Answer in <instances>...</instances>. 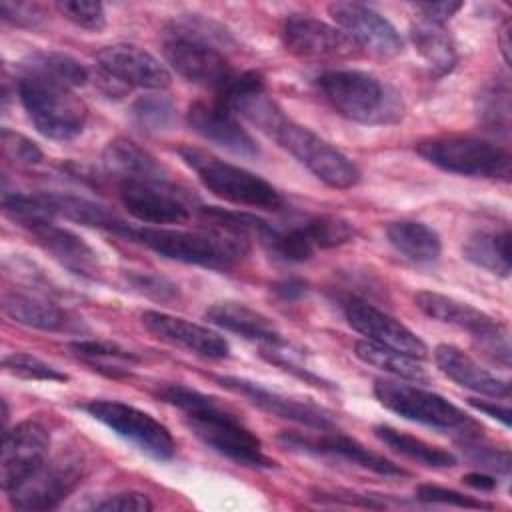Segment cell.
Segmentation results:
<instances>
[{
    "label": "cell",
    "instance_id": "cell-19",
    "mask_svg": "<svg viewBox=\"0 0 512 512\" xmlns=\"http://www.w3.org/2000/svg\"><path fill=\"white\" fill-rule=\"evenodd\" d=\"M20 226H24L36 238V242L70 272L84 278L100 276V260L96 250L72 230L54 224L46 216H32L20 222Z\"/></svg>",
    "mask_w": 512,
    "mask_h": 512
},
{
    "label": "cell",
    "instance_id": "cell-43",
    "mask_svg": "<svg viewBox=\"0 0 512 512\" xmlns=\"http://www.w3.org/2000/svg\"><path fill=\"white\" fill-rule=\"evenodd\" d=\"M472 338H474L476 350L484 358H488L490 362L500 364L504 368L510 366V342H508V336H506V330L502 324H498L482 334H476Z\"/></svg>",
    "mask_w": 512,
    "mask_h": 512
},
{
    "label": "cell",
    "instance_id": "cell-16",
    "mask_svg": "<svg viewBox=\"0 0 512 512\" xmlns=\"http://www.w3.org/2000/svg\"><path fill=\"white\" fill-rule=\"evenodd\" d=\"M214 380L218 384H222L226 390L246 398L250 404H254L256 408H260L272 416H278V418H284V420H290V422L314 428V430H332L334 428L332 414L310 400L286 396L276 390H268L258 382L238 378V376H214Z\"/></svg>",
    "mask_w": 512,
    "mask_h": 512
},
{
    "label": "cell",
    "instance_id": "cell-22",
    "mask_svg": "<svg viewBox=\"0 0 512 512\" xmlns=\"http://www.w3.org/2000/svg\"><path fill=\"white\" fill-rule=\"evenodd\" d=\"M142 324L160 340L182 346L202 358L220 360L226 358L230 352L228 342L218 332L166 312L146 310L142 314Z\"/></svg>",
    "mask_w": 512,
    "mask_h": 512
},
{
    "label": "cell",
    "instance_id": "cell-30",
    "mask_svg": "<svg viewBox=\"0 0 512 512\" xmlns=\"http://www.w3.org/2000/svg\"><path fill=\"white\" fill-rule=\"evenodd\" d=\"M20 72L26 78H36L52 84H60L66 88H78L84 86L90 78L88 68L72 58L70 54L56 52V50H36L30 52L20 62Z\"/></svg>",
    "mask_w": 512,
    "mask_h": 512
},
{
    "label": "cell",
    "instance_id": "cell-46",
    "mask_svg": "<svg viewBox=\"0 0 512 512\" xmlns=\"http://www.w3.org/2000/svg\"><path fill=\"white\" fill-rule=\"evenodd\" d=\"M92 510L98 512H148L152 510V502L142 492H116L110 496H104L102 500L92 504Z\"/></svg>",
    "mask_w": 512,
    "mask_h": 512
},
{
    "label": "cell",
    "instance_id": "cell-12",
    "mask_svg": "<svg viewBox=\"0 0 512 512\" xmlns=\"http://www.w3.org/2000/svg\"><path fill=\"white\" fill-rule=\"evenodd\" d=\"M118 196L128 214L146 224H182L192 216L188 196L170 180H120Z\"/></svg>",
    "mask_w": 512,
    "mask_h": 512
},
{
    "label": "cell",
    "instance_id": "cell-35",
    "mask_svg": "<svg viewBox=\"0 0 512 512\" xmlns=\"http://www.w3.org/2000/svg\"><path fill=\"white\" fill-rule=\"evenodd\" d=\"M478 122L492 132L508 134L510 130V84L506 76L488 80L476 94Z\"/></svg>",
    "mask_w": 512,
    "mask_h": 512
},
{
    "label": "cell",
    "instance_id": "cell-27",
    "mask_svg": "<svg viewBox=\"0 0 512 512\" xmlns=\"http://www.w3.org/2000/svg\"><path fill=\"white\" fill-rule=\"evenodd\" d=\"M104 168L120 180H170L168 170L142 146L128 138H116L102 152Z\"/></svg>",
    "mask_w": 512,
    "mask_h": 512
},
{
    "label": "cell",
    "instance_id": "cell-44",
    "mask_svg": "<svg viewBox=\"0 0 512 512\" xmlns=\"http://www.w3.org/2000/svg\"><path fill=\"white\" fill-rule=\"evenodd\" d=\"M2 150L6 158L18 164H38L42 160V150L30 138L10 128H2Z\"/></svg>",
    "mask_w": 512,
    "mask_h": 512
},
{
    "label": "cell",
    "instance_id": "cell-23",
    "mask_svg": "<svg viewBox=\"0 0 512 512\" xmlns=\"http://www.w3.org/2000/svg\"><path fill=\"white\" fill-rule=\"evenodd\" d=\"M434 360L438 370L448 376L452 382L460 384L466 390H472L490 398H508L510 382L494 376L486 368H482L474 358L462 352L456 346L440 344L434 350Z\"/></svg>",
    "mask_w": 512,
    "mask_h": 512
},
{
    "label": "cell",
    "instance_id": "cell-52",
    "mask_svg": "<svg viewBox=\"0 0 512 512\" xmlns=\"http://www.w3.org/2000/svg\"><path fill=\"white\" fill-rule=\"evenodd\" d=\"M462 482L468 484V486H472V488H476V490H482V492H490V490H494V488L498 486V482H496L494 476H488V474H482V472L466 474V476L462 478Z\"/></svg>",
    "mask_w": 512,
    "mask_h": 512
},
{
    "label": "cell",
    "instance_id": "cell-36",
    "mask_svg": "<svg viewBox=\"0 0 512 512\" xmlns=\"http://www.w3.org/2000/svg\"><path fill=\"white\" fill-rule=\"evenodd\" d=\"M128 118L138 130L146 134H160L174 126L176 108L172 100L162 94H146L132 102Z\"/></svg>",
    "mask_w": 512,
    "mask_h": 512
},
{
    "label": "cell",
    "instance_id": "cell-26",
    "mask_svg": "<svg viewBox=\"0 0 512 512\" xmlns=\"http://www.w3.org/2000/svg\"><path fill=\"white\" fill-rule=\"evenodd\" d=\"M36 202L40 204V210L52 218H66L84 226H92V228H102L114 234H120V230L124 228L126 222H122L114 212L106 210V206L80 198V196H72V194H58V192H46V194H34Z\"/></svg>",
    "mask_w": 512,
    "mask_h": 512
},
{
    "label": "cell",
    "instance_id": "cell-28",
    "mask_svg": "<svg viewBox=\"0 0 512 512\" xmlns=\"http://www.w3.org/2000/svg\"><path fill=\"white\" fill-rule=\"evenodd\" d=\"M410 40L434 76H444L454 70L458 52L444 24L420 16L410 28Z\"/></svg>",
    "mask_w": 512,
    "mask_h": 512
},
{
    "label": "cell",
    "instance_id": "cell-9",
    "mask_svg": "<svg viewBox=\"0 0 512 512\" xmlns=\"http://www.w3.org/2000/svg\"><path fill=\"white\" fill-rule=\"evenodd\" d=\"M374 396L390 412L440 430H464V436H472L476 422L454 406L444 396L424 390L420 386L378 378L374 382Z\"/></svg>",
    "mask_w": 512,
    "mask_h": 512
},
{
    "label": "cell",
    "instance_id": "cell-15",
    "mask_svg": "<svg viewBox=\"0 0 512 512\" xmlns=\"http://www.w3.org/2000/svg\"><path fill=\"white\" fill-rule=\"evenodd\" d=\"M328 14L336 26L354 42L376 56L392 58L404 48L398 30L374 8L360 2H332Z\"/></svg>",
    "mask_w": 512,
    "mask_h": 512
},
{
    "label": "cell",
    "instance_id": "cell-53",
    "mask_svg": "<svg viewBox=\"0 0 512 512\" xmlns=\"http://www.w3.org/2000/svg\"><path fill=\"white\" fill-rule=\"evenodd\" d=\"M500 50L506 64H510V20H504L500 28Z\"/></svg>",
    "mask_w": 512,
    "mask_h": 512
},
{
    "label": "cell",
    "instance_id": "cell-8",
    "mask_svg": "<svg viewBox=\"0 0 512 512\" xmlns=\"http://www.w3.org/2000/svg\"><path fill=\"white\" fill-rule=\"evenodd\" d=\"M416 152L440 170L474 178H510V152L474 136H438L416 144Z\"/></svg>",
    "mask_w": 512,
    "mask_h": 512
},
{
    "label": "cell",
    "instance_id": "cell-47",
    "mask_svg": "<svg viewBox=\"0 0 512 512\" xmlns=\"http://www.w3.org/2000/svg\"><path fill=\"white\" fill-rule=\"evenodd\" d=\"M0 14L6 22H10L18 28H36L44 20L42 8L38 4H32V2L2 0L0 2Z\"/></svg>",
    "mask_w": 512,
    "mask_h": 512
},
{
    "label": "cell",
    "instance_id": "cell-7",
    "mask_svg": "<svg viewBox=\"0 0 512 512\" xmlns=\"http://www.w3.org/2000/svg\"><path fill=\"white\" fill-rule=\"evenodd\" d=\"M18 98L36 130L52 140H72L86 124L88 108L72 88L26 78L18 80Z\"/></svg>",
    "mask_w": 512,
    "mask_h": 512
},
{
    "label": "cell",
    "instance_id": "cell-34",
    "mask_svg": "<svg viewBox=\"0 0 512 512\" xmlns=\"http://www.w3.org/2000/svg\"><path fill=\"white\" fill-rule=\"evenodd\" d=\"M374 434L376 438L386 444L388 448H392L394 452L410 458V460H416L424 466H432V468H450V466H456V456L444 448H438L434 444H428L424 442L422 438H416V436H410L406 432H400L392 426H376L374 428Z\"/></svg>",
    "mask_w": 512,
    "mask_h": 512
},
{
    "label": "cell",
    "instance_id": "cell-2",
    "mask_svg": "<svg viewBox=\"0 0 512 512\" xmlns=\"http://www.w3.org/2000/svg\"><path fill=\"white\" fill-rule=\"evenodd\" d=\"M154 394L166 404L176 406L190 430L220 456L250 468L274 466V460L264 454L258 436L218 398L172 382L158 384Z\"/></svg>",
    "mask_w": 512,
    "mask_h": 512
},
{
    "label": "cell",
    "instance_id": "cell-11",
    "mask_svg": "<svg viewBox=\"0 0 512 512\" xmlns=\"http://www.w3.org/2000/svg\"><path fill=\"white\" fill-rule=\"evenodd\" d=\"M84 478V460L78 454H60L46 460L28 480L6 492L12 508L44 512L54 510Z\"/></svg>",
    "mask_w": 512,
    "mask_h": 512
},
{
    "label": "cell",
    "instance_id": "cell-37",
    "mask_svg": "<svg viewBox=\"0 0 512 512\" xmlns=\"http://www.w3.org/2000/svg\"><path fill=\"white\" fill-rule=\"evenodd\" d=\"M70 348L78 358L86 360L88 364L96 366L98 370H104L108 376L130 374L118 362L138 360L134 352L124 350V348H120L116 344H110V342H100V340H78V342H72Z\"/></svg>",
    "mask_w": 512,
    "mask_h": 512
},
{
    "label": "cell",
    "instance_id": "cell-29",
    "mask_svg": "<svg viewBox=\"0 0 512 512\" xmlns=\"http://www.w3.org/2000/svg\"><path fill=\"white\" fill-rule=\"evenodd\" d=\"M0 306L4 316L28 328L56 332V330H64L68 322L66 312L58 308L54 302L36 294L20 292V290H6L2 294Z\"/></svg>",
    "mask_w": 512,
    "mask_h": 512
},
{
    "label": "cell",
    "instance_id": "cell-25",
    "mask_svg": "<svg viewBox=\"0 0 512 512\" xmlns=\"http://www.w3.org/2000/svg\"><path fill=\"white\" fill-rule=\"evenodd\" d=\"M414 304L428 318L450 324V326H456V328H462V330L470 332L472 336L482 334V332L500 324L492 316H488L486 312L470 306L468 302H462V300H456L452 296L432 292V290L416 292L414 294Z\"/></svg>",
    "mask_w": 512,
    "mask_h": 512
},
{
    "label": "cell",
    "instance_id": "cell-42",
    "mask_svg": "<svg viewBox=\"0 0 512 512\" xmlns=\"http://www.w3.org/2000/svg\"><path fill=\"white\" fill-rule=\"evenodd\" d=\"M416 498L422 502H432V504H448L456 508H472V510H490L492 504L484 502L480 498L462 494L452 488L436 486V484H420L416 488Z\"/></svg>",
    "mask_w": 512,
    "mask_h": 512
},
{
    "label": "cell",
    "instance_id": "cell-13",
    "mask_svg": "<svg viewBox=\"0 0 512 512\" xmlns=\"http://www.w3.org/2000/svg\"><path fill=\"white\" fill-rule=\"evenodd\" d=\"M320 434H302V432H282L278 436V440L294 450V452H304V454H312V456H324V458H334V460H342L354 466H360L364 470L376 472L380 476H406L408 472L394 464L392 460L384 458L382 454L366 448L364 444H360L358 440L338 434V432H326V430H318Z\"/></svg>",
    "mask_w": 512,
    "mask_h": 512
},
{
    "label": "cell",
    "instance_id": "cell-39",
    "mask_svg": "<svg viewBox=\"0 0 512 512\" xmlns=\"http://www.w3.org/2000/svg\"><path fill=\"white\" fill-rule=\"evenodd\" d=\"M2 366L18 376V378H26V380H48V382H66L68 374L60 372L58 368L46 364L44 360L32 356V354H24V352H14L8 354L2 360Z\"/></svg>",
    "mask_w": 512,
    "mask_h": 512
},
{
    "label": "cell",
    "instance_id": "cell-6",
    "mask_svg": "<svg viewBox=\"0 0 512 512\" xmlns=\"http://www.w3.org/2000/svg\"><path fill=\"white\" fill-rule=\"evenodd\" d=\"M178 154L210 192L232 204L262 210H280L284 206L280 192L246 168L220 160L194 146H180Z\"/></svg>",
    "mask_w": 512,
    "mask_h": 512
},
{
    "label": "cell",
    "instance_id": "cell-3",
    "mask_svg": "<svg viewBox=\"0 0 512 512\" xmlns=\"http://www.w3.org/2000/svg\"><path fill=\"white\" fill-rule=\"evenodd\" d=\"M228 42L230 36L222 26L192 14L166 26L164 56L184 80L220 94L236 76V70L220 50Z\"/></svg>",
    "mask_w": 512,
    "mask_h": 512
},
{
    "label": "cell",
    "instance_id": "cell-24",
    "mask_svg": "<svg viewBox=\"0 0 512 512\" xmlns=\"http://www.w3.org/2000/svg\"><path fill=\"white\" fill-rule=\"evenodd\" d=\"M206 320L212 322L218 328H224L232 334H238L246 340L252 342H260L262 348L266 346H276L282 344L284 338L280 334V330L276 328V324L252 310L246 304L240 302H216L206 310Z\"/></svg>",
    "mask_w": 512,
    "mask_h": 512
},
{
    "label": "cell",
    "instance_id": "cell-1",
    "mask_svg": "<svg viewBox=\"0 0 512 512\" xmlns=\"http://www.w3.org/2000/svg\"><path fill=\"white\" fill-rule=\"evenodd\" d=\"M232 110L274 138L324 184L340 190L358 184L360 170L356 164L328 140L288 118L284 110L264 92V88L238 96L232 102Z\"/></svg>",
    "mask_w": 512,
    "mask_h": 512
},
{
    "label": "cell",
    "instance_id": "cell-33",
    "mask_svg": "<svg viewBox=\"0 0 512 512\" xmlns=\"http://www.w3.org/2000/svg\"><path fill=\"white\" fill-rule=\"evenodd\" d=\"M354 354L368 366H374L378 370H384L386 374H392L396 378H404L410 382H428V374L420 366L418 358L404 354L396 348L376 344L372 340H358L354 344Z\"/></svg>",
    "mask_w": 512,
    "mask_h": 512
},
{
    "label": "cell",
    "instance_id": "cell-4",
    "mask_svg": "<svg viewBox=\"0 0 512 512\" xmlns=\"http://www.w3.org/2000/svg\"><path fill=\"white\" fill-rule=\"evenodd\" d=\"M120 236L176 262L196 264L214 270H228L238 264L250 250L246 238L224 230H178L124 224Z\"/></svg>",
    "mask_w": 512,
    "mask_h": 512
},
{
    "label": "cell",
    "instance_id": "cell-51",
    "mask_svg": "<svg viewBox=\"0 0 512 512\" xmlns=\"http://www.w3.org/2000/svg\"><path fill=\"white\" fill-rule=\"evenodd\" d=\"M306 292V284L298 278H288V280H282L274 286V294L280 296L282 300H298L302 294Z\"/></svg>",
    "mask_w": 512,
    "mask_h": 512
},
{
    "label": "cell",
    "instance_id": "cell-49",
    "mask_svg": "<svg viewBox=\"0 0 512 512\" xmlns=\"http://www.w3.org/2000/svg\"><path fill=\"white\" fill-rule=\"evenodd\" d=\"M460 8H462L460 2H428V4H418L420 16L428 18L432 22H438V24L448 22Z\"/></svg>",
    "mask_w": 512,
    "mask_h": 512
},
{
    "label": "cell",
    "instance_id": "cell-48",
    "mask_svg": "<svg viewBox=\"0 0 512 512\" xmlns=\"http://www.w3.org/2000/svg\"><path fill=\"white\" fill-rule=\"evenodd\" d=\"M318 502L328 504H342V506H358V508H386L384 500H376V496H364V494H350V492H316L312 496Z\"/></svg>",
    "mask_w": 512,
    "mask_h": 512
},
{
    "label": "cell",
    "instance_id": "cell-40",
    "mask_svg": "<svg viewBox=\"0 0 512 512\" xmlns=\"http://www.w3.org/2000/svg\"><path fill=\"white\" fill-rule=\"evenodd\" d=\"M128 286L132 290H136L138 294L142 296H148L152 300H158V302H174L180 298V290L178 286L160 276V274H154V272H140V270H126L124 274Z\"/></svg>",
    "mask_w": 512,
    "mask_h": 512
},
{
    "label": "cell",
    "instance_id": "cell-18",
    "mask_svg": "<svg viewBox=\"0 0 512 512\" xmlns=\"http://www.w3.org/2000/svg\"><path fill=\"white\" fill-rule=\"evenodd\" d=\"M280 36L286 50L300 58H346L356 50L340 28L308 14L288 16L282 22Z\"/></svg>",
    "mask_w": 512,
    "mask_h": 512
},
{
    "label": "cell",
    "instance_id": "cell-38",
    "mask_svg": "<svg viewBox=\"0 0 512 512\" xmlns=\"http://www.w3.org/2000/svg\"><path fill=\"white\" fill-rule=\"evenodd\" d=\"M308 240L316 248H334L346 244L354 236V228L340 216H316L302 224Z\"/></svg>",
    "mask_w": 512,
    "mask_h": 512
},
{
    "label": "cell",
    "instance_id": "cell-10",
    "mask_svg": "<svg viewBox=\"0 0 512 512\" xmlns=\"http://www.w3.org/2000/svg\"><path fill=\"white\" fill-rule=\"evenodd\" d=\"M82 410L154 460H170L176 452L170 430L144 410L118 400H88Z\"/></svg>",
    "mask_w": 512,
    "mask_h": 512
},
{
    "label": "cell",
    "instance_id": "cell-17",
    "mask_svg": "<svg viewBox=\"0 0 512 512\" xmlns=\"http://www.w3.org/2000/svg\"><path fill=\"white\" fill-rule=\"evenodd\" d=\"M100 74L122 86L164 90L170 84L168 68L144 48L134 44H112L96 54Z\"/></svg>",
    "mask_w": 512,
    "mask_h": 512
},
{
    "label": "cell",
    "instance_id": "cell-31",
    "mask_svg": "<svg viewBox=\"0 0 512 512\" xmlns=\"http://www.w3.org/2000/svg\"><path fill=\"white\" fill-rule=\"evenodd\" d=\"M390 246L416 264L436 262L442 252V242L436 230L416 220H398L386 226Z\"/></svg>",
    "mask_w": 512,
    "mask_h": 512
},
{
    "label": "cell",
    "instance_id": "cell-14",
    "mask_svg": "<svg viewBox=\"0 0 512 512\" xmlns=\"http://www.w3.org/2000/svg\"><path fill=\"white\" fill-rule=\"evenodd\" d=\"M50 434L36 420H24L4 432L0 456V486L4 492L14 490L28 480L46 460Z\"/></svg>",
    "mask_w": 512,
    "mask_h": 512
},
{
    "label": "cell",
    "instance_id": "cell-21",
    "mask_svg": "<svg viewBox=\"0 0 512 512\" xmlns=\"http://www.w3.org/2000/svg\"><path fill=\"white\" fill-rule=\"evenodd\" d=\"M186 120L198 136L236 156L254 158L260 154L256 140L242 128L232 108L218 100L190 104Z\"/></svg>",
    "mask_w": 512,
    "mask_h": 512
},
{
    "label": "cell",
    "instance_id": "cell-5",
    "mask_svg": "<svg viewBox=\"0 0 512 512\" xmlns=\"http://www.w3.org/2000/svg\"><path fill=\"white\" fill-rule=\"evenodd\" d=\"M316 88L340 116L358 124H394L404 114L400 94L362 70L322 72Z\"/></svg>",
    "mask_w": 512,
    "mask_h": 512
},
{
    "label": "cell",
    "instance_id": "cell-45",
    "mask_svg": "<svg viewBox=\"0 0 512 512\" xmlns=\"http://www.w3.org/2000/svg\"><path fill=\"white\" fill-rule=\"evenodd\" d=\"M472 436H464V444H462V448L468 452V456L474 462L482 464L484 468L496 470L500 474H508L510 472V452L506 448L498 450V448H492L488 444L476 442V440H472Z\"/></svg>",
    "mask_w": 512,
    "mask_h": 512
},
{
    "label": "cell",
    "instance_id": "cell-50",
    "mask_svg": "<svg viewBox=\"0 0 512 512\" xmlns=\"http://www.w3.org/2000/svg\"><path fill=\"white\" fill-rule=\"evenodd\" d=\"M468 404L472 408H476L478 412L490 416V418H496L498 422H502L504 426H510V408L508 406H502V404H496V400H478V398H470Z\"/></svg>",
    "mask_w": 512,
    "mask_h": 512
},
{
    "label": "cell",
    "instance_id": "cell-41",
    "mask_svg": "<svg viewBox=\"0 0 512 512\" xmlns=\"http://www.w3.org/2000/svg\"><path fill=\"white\" fill-rule=\"evenodd\" d=\"M56 8L76 26L84 30L98 32L106 26V12L100 2H86V0H64L58 2Z\"/></svg>",
    "mask_w": 512,
    "mask_h": 512
},
{
    "label": "cell",
    "instance_id": "cell-32",
    "mask_svg": "<svg viewBox=\"0 0 512 512\" xmlns=\"http://www.w3.org/2000/svg\"><path fill=\"white\" fill-rule=\"evenodd\" d=\"M464 258L478 268H484L496 276H510V232L504 230H476L464 246Z\"/></svg>",
    "mask_w": 512,
    "mask_h": 512
},
{
    "label": "cell",
    "instance_id": "cell-20",
    "mask_svg": "<svg viewBox=\"0 0 512 512\" xmlns=\"http://www.w3.org/2000/svg\"><path fill=\"white\" fill-rule=\"evenodd\" d=\"M344 316L356 332L366 336V340L396 348L418 360L428 356V346L420 336H416L408 326H404L394 316L382 312L380 308L364 300H358V298L348 300L344 304Z\"/></svg>",
    "mask_w": 512,
    "mask_h": 512
}]
</instances>
